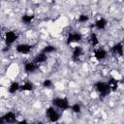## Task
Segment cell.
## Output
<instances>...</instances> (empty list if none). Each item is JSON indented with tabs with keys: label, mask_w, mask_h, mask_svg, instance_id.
Listing matches in <instances>:
<instances>
[{
	"label": "cell",
	"mask_w": 124,
	"mask_h": 124,
	"mask_svg": "<svg viewBox=\"0 0 124 124\" xmlns=\"http://www.w3.org/2000/svg\"><path fill=\"white\" fill-rule=\"evenodd\" d=\"M51 105H52V107H54L58 110H66V109H69L70 107H71L70 102L65 97H55V98H53L52 101H51Z\"/></svg>",
	"instance_id": "cell-1"
},
{
	"label": "cell",
	"mask_w": 124,
	"mask_h": 124,
	"mask_svg": "<svg viewBox=\"0 0 124 124\" xmlns=\"http://www.w3.org/2000/svg\"><path fill=\"white\" fill-rule=\"evenodd\" d=\"M94 88H95L96 92L100 95L101 98H105L110 93V89H109L107 81H103V80L97 81L94 84Z\"/></svg>",
	"instance_id": "cell-2"
},
{
	"label": "cell",
	"mask_w": 124,
	"mask_h": 124,
	"mask_svg": "<svg viewBox=\"0 0 124 124\" xmlns=\"http://www.w3.org/2000/svg\"><path fill=\"white\" fill-rule=\"evenodd\" d=\"M46 117L47 118V120L51 123H56L59 121L60 117H61V114L60 112L58 111V109H56L54 107L50 106L46 108Z\"/></svg>",
	"instance_id": "cell-3"
},
{
	"label": "cell",
	"mask_w": 124,
	"mask_h": 124,
	"mask_svg": "<svg viewBox=\"0 0 124 124\" xmlns=\"http://www.w3.org/2000/svg\"><path fill=\"white\" fill-rule=\"evenodd\" d=\"M17 39H18V33L16 31L10 30L4 34V43L5 46L8 47H11L17 41Z\"/></svg>",
	"instance_id": "cell-4"
},
{
	"label": "cell",
	"mask_w": 124,
	"mask_h": 124,
	"mask_svg": "<svg viewBox=\"0 0 124 124\" xmlns=\"http://www.w3.org/2000/svg\"><path fill=\"white\" fill-rule=\"evenodd\" d=\"M16 51L19 54H29L32 49H33V46L31 44H28V43H20V44H17L16 46Z\"/></svg>",
	"instance_id": "cell-5"
},
{
	"label": "cell",
	"mask_w": 124,
	"mask_h": 124,
	"mask_svg": "<svg viewBox=\"0 0 124 124\" xmlns=\"http://www.w3.org/2000/svg\"><path fill=\"white\" fill-rule=\"evenodd\" d=\"M82 40V35L76 31V32H71L68 36H67V39H66V44L69 46L71 44H75V43H79L80 41Z\"/></svg>",
	"instance_id": "cell-6"
},
{
	"label": "cell",
	"mask_w": 124,
	"mask_h": 124,
	"mask_svg": "<svg viewBox=\"0 0 124 124\" xmlns=\"http://www.w3.org/2000/svg\"><path fill=\"white\" fill-rule=\"evenodd\" d=\"M84 54V49L82 46H77L73 48V51H72V55H71V58L74 62H78L79 59L83 56Z\"/></svg>",
	"instance_id": "cell-7"
},
{
	"label": "cell",
	"mask_w": 124,
	"mask_h": 124,
	"mask_svg": "<svg viewBox=\"0 0 124 124\" xmlns=\"http://www.w3.org/2000/svg\"><path fill=\"white\" fill-rule=\"evenodd\" d=\"M2 117L6 124H16L18 121L16 118V114L14 111H7L2 115Z\"/></svg>",
	"instance_id": "cell-8"
},
{
	"label": "cell",
	"mask_w": 124,
	"mask_h": 124,
	"mask_svg": "<svg viewBox=\"0 0 124 124\" xmlns=\"http://www.w3.org/2000/svg\"><path fill=\"white\" fill-rule=\"evenodd\" d=\"M108 51L103 47H97L94 49V57L98 61H103L108 57Z\"/></svg>",
	"instance_id": "cell-9"
},
{
	"label": "cell",
	"mask_w": 124,
	"mask_h": 124,
	"mask_svg": "<svg viewBox=\"0 0 124 124\" xmlns=\"http://www.w3.org/2000/svg\"><path fill=\"white\" fill-rule=\"evenodd\" d=\"M109 51L114 56H122L123 55V44L122 43H116V44H114L110 47Z\"/></svg>",
	"instance_id": "cell-10"
},
{
	"label": "cell",
	"mask_w": 124,
	"mask_h": 124,
	"mask_svg": "<svg viewBox=\"0 0 124 124\" xmlns=\"http://www.w3.org/2000/svg\"><path fill=\"white\" fill-rule=\"evenodd\" d=\"M23 69H24V72L25 73H27V74H33V73H35V72H37L39 70V65H37L33 61H28V62H26L24 64Z\"/></svg>",
	"instance_id": "cell-11"
},
{
	"label": "cell",
	"mask_w": 124,
	"mask_h": 124,
	"mask_svg": "<svg viewBox=\"0 0 124 124\" xmlns=\"http://www.w3.org/2000/svg\"><path fill=\"white\" fill-rule=\"evenodd\" d=\"M33 62H35L37 65H41V64H44L45 62H46L47 61V55L46 54H45V53H43V52H39V53H37L36 55H35V57L33 58V60H32Z\"/></svg>",
	"instance_id": "cell-12"
},
{
	"label": "cell",
	"mask_w": 124,
	"mask_h": 124,
	"mask_svg": "<svg viewBox=\"0 0 124 124\" xmlns=\"http://www.w3.org/2000/svg\"><path fill=\"white\" fill-rule=\"evenodd\" d=\"M109 89H110V92H113V91H116L118 86H119V80L116 78H113V77H110L108 78V80L107 81Z\"/></svg>",
	"instance_id": "cell-13"
},
{
	"label": "cell",
	"mask_w": 124,
	"mask_h": 124,
	"mask_svg": "<svg viewBox=\"0 0 124 124\" xmlns=\"http://www.w3.org/2000/svg\"><path fill=\"white\" fill-rule=\"evenodd\" d=\"M107 25H108V20H107L105 17H100V18H98V19L95 21V23H94V27H95L97 30H100V31L106 29Z\"/></svg>",
	"instance_id": "cell-14"
},
{
	"label": "cell",
	"mask_w": 124,
	"mask_h": 124,
	"mask_svg": "<svg viewBox=\"0 0 124 124\" xmlns=\"http://www.w3.org/2000/svg\"><path fill=\"white\" fill-rule=\"evenodd\" d=\"M88 43H89V45H90L91 46H93V47H96V46L99 45V43H100L99 37H98V35H97L95 32H92V33L88 36Z\"/></svg>",
	"instance_id": "cell-15"
},
{
	"label": "cell",
	"mask_w": 124,
	"mask_h": 124,
	"mask_svg": "<svg viewBox=\"0 0 124 124\" xmlns=\"http://www.w3.org/2000/svg\"><path fill=\"white\" fill-rule=\"evenodd\" d=\"M35 18V15L34 14H24L22 16H21V22L24 24V25H29L33 22Z\"/></svg>",
	"instance_id": "cell-16"
},
{
	"label": "cell",
	"mask_w": 124,
	"mask_h": 124,
	"mask_svg": "<svg viewBox=\"0 0 124 124\" xmlns=\"http://www.w3.org/2000/svg\"><path fill=\"white\" fill-rule=\"evenodd\" d=\"M19 88H20V84L19 82L17 81H13L10 83V85L8 86V92L10 94H15L16 92L19 91Z\"/></svg>",
	"instance_id": "cell-17"
},
{
	"label": "cell",
	"mask_w": 124,
	"mask_h": 124,
	"mask_svg": "<svg viewBox=\"0 0 124 124\" xmlns=\"http://www.w3.org/2000/svg\"><path fill=\"white\" fill-rule=\"evenodd\" d=\"M56 50H57V47H56L55 46H53V45H46V46H44V47L42 48L41 52H43V53L48 55V54H50V53L55 52Z\"/></svg>",
	"instance_id": "cell-18"
},
{
	"label": "cell",
	"mask_w": 124,
	"mask_h": 124,
	"mask_svg": "<svg viewBox=\"0 0 124 124\" xmlns=\"http://www.w3.org/2000/svg\"><path fill=\"white\" fill-rule=\"evenodd\" d=\"M34 90V84L31 81H25L24 83L20 84L19 91H33Z\"/></svg>",
	"instance_id": "cell-19"
},
{
	"label": "cell",
	"mask_w": 124,
	"mask_h": 124,
	"mask_svg": "<svg viewBox=\"0 0 124 124\" xmlns=\"http://www.w3.org/2000/svg\"><path fill=\"white\" fill-rule=\"evenodd\" d=\"M89 21V16L88 15H86V14H81V15H79L78 16V22H79V23H86V22H88Z\"/></svg>",
	"instance_id": "cell-20"
},
{
	"label": "cell",
	"mask_w": 124,
	"mask_h": 124,
	"mask_svg": "<svg viewBox=\"0 0 124 124\" xmlns=\"http://www.w3.org/2000/svg\"><path fill=\"white\" fill-rule=\"evenodd\" d=\"M70 108H71V110H72L73 112H75V113H80V112H81V106H80L79 104H78V103L72 105V106L70 107Z\"/></svg>",
	"instance_id": "cell-21"
},
{
	"label": "cell",
	"mask_w": 124,
	"mask_h": 124,
	"mask_svg": "<svg viewBox=\"0 0 124 124\" xmlns=\"http://www.w3.org/2000/svg\"><path fill=\"white\" fill-rule=\"evenodd\" d=\"M52 85H53V83H52V81L50 80V79H45L44 81H43V86L45 87V88H50V87H52Z\"/></svg>",
	"instance_id": "cell-22"
},
{
	"label": "cell",
	"mask_w": 124,
	"mask_h": 124,
	"mask_svg": "<svg viewBox=\"0 0 124 124\" xmlns=\"http://www.w3.org/2000/svg\"><path fill=\"white\" fill-rule=\"evenodd\" d=\"M16 124H29V123H28L27 120H25V119H21V120H18Z\"/></svg>",
	"instance_id": "cell-23"
},
{
	"label": "cell",
	"mask_w": 124,
	"mask_h": 124,
	"mask_svg": "<svg viewBox=\"0 0 124 124\" xmlns=\"http://www.w3.org/2000/svg\"><path fill=\"white\" fill-rule=\"evenodd\" d=\"M0 124H6V123H5V121H4V119H3V117H2V116H0Z\"/></svg>",
	"instance_id": "cell-24"
},
{
	"label": "cell",
	"mask_w": 124,
	"mask_h": 124,
	"mask_svg": "<svg viewBox=\"0 0 124 124\" xmlns=\"http://www.w3.org/2000/svg\"><path fill=\"white\" fill-rule=\"evenodd\" d=\"M34 124H44V122H42V121H37V122H35Z\"/></svg>",
	"instance_id": "cell-25"
}]
</instances>
